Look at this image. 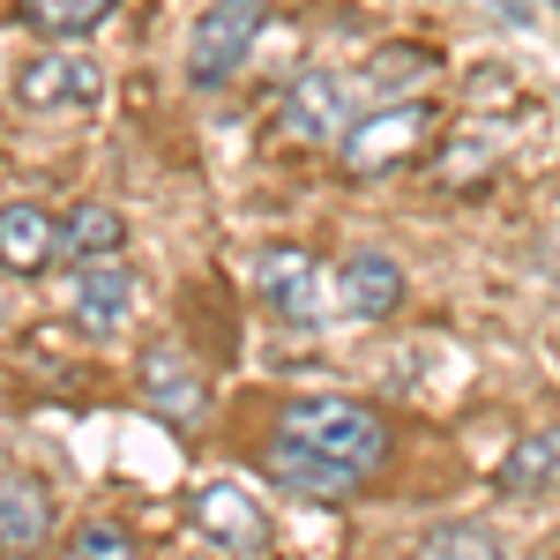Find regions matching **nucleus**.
<instances>
[{"mask_svg": "<svg viewBox=\"0 0 560 560\" xmlns=\"http://www.w3.org/2000/svg\"><path fill=\"white\" fill-rule=\"evenodd\" d=\"M277 433H292V441L337 456V464H359V471H374L388 456V419L374 404H359V396H292Z\"/></svg>", "mask_w": 560, "mask_h": 560, "instance_id": "1", "label": "nucleus"}, {"mask_svg": "<svg viewBox=\"0 0 560 560\" xmlns=\"http://www.w3.org/2000/svg\"><path fill=\"white\" fill-rule=\"evenodd\" d=\"M427 135H433V105L427 97L374 105V113H359V120L337 135V165H345V179H382V173H396L404 158H419Z\"/></svg>", "mask_w": 560, "mask_h": 560, "instance_id": "2", "label": "nucleus"}, {"mask_svg": "<svg viewBox=\"0 0 560 560\" xmlns=\"http://www.w3.org/2000/svg\"><path fill=\"white\" fill-rule=\"evenodd\" d=\"M255 292L277 322L314 329L337 314V261H314L306 247H261L255 255Z\"/></svg>", "mask_w": 560, "mask_h": 560, "instance_id": "3", "label": "nucleus"}, {"mask_svg": "<svg viewBox=\"0 0 560 560\" xmlns=\"http://www.w3.org/2000/svg\"><path fill=\"white\" fill-rule=\"evenodd\" d=\"M261 0H210L202 8V23H195V38H187V83L195 90H217L232 83L240 68H247V52L261 38Z\"/></svg>", "mask_w": 560, "mask_h": 560, "instance_id": "4", "label": "nucleus"}, {"mask_svg": "<svg viewBox=\"0 0 560 560\" xmlns=\"http://www.w3.org/2000/svg\"><path fill=\"white\" fill-rule=\"evenodd\" d=\"M359 120V83L345 68H306L300 83L277 97V135L284 142H337Z\"/></svg>", "mask_w": 560, "mask_h": 560, "instance_id": "5", "label": "nucleus"}, {"mask_svg": "<svg viewBox=\"0 0 560 560\" xmlns=\"http://www.w3.org/2000/svg\"><path fill=\"white\" fill-rule=\"evenodd\" d=\"M105 97V68L90 52H31L15 68V105L31 113H90Z\"/></svg>", "mask_w": 560, "mask_h": 560, "instance_id": "6", "label": "nucleus"}, {"mask_svg": "<svg viewBox=\"0 0 560 560\" xmlns=\"http://www.w3.org/2000/svg\"><path fill=\"white\" fill-rule=\"evenodd\" d=\"M135 388H142V404H150L165 427H202V411H210V382H202V366L179 345L142 351V359H135Z\"/></svg>", "mask_w": 560, "mask_h": 560, "instance_id": "7", "label": "nucleus"}, {"mask_svg": "<svg viewBox=\"0 0 560 560\" xmlns=\"http://www.w3.org/2000/svg\"><path fill=\"white\" fill-rule=\"evenodd\" d=\"M68 314L83 337H120L135 314V269L120 255L113 261H83L75 269V292H68Z\"/></svg>", "mask_w": 560, "mask_h": 560, "instance_id": "8", "label": "nucleus"}, {"mask_svg": "<svg viewBox=\"0 0 560 560\" xmlns=\"http://www.w3.org/2000/svg\"><path fill=\"white\" fill-rule=\"evenodd\" d=\"M404 292H411V277H404L396 255L359 247V255L337 261V314H351V322H382V314H396Z\"/></svg>", "mask_w": 560, "mask_h": 560, "instance_id": "9", "label": "nucleus"}, {"mask_svg": "<svg viewBox=\"0 0 560 560\" xmlns=\"http://www.w3.org/2000/svg\"><path fill=\"white\" fill-rule=\"evenodd\" d=\"M269 478H277L284 493L345 501L366 471H359V464H337V456H322V448H306V441H292V433H277V441H269Z\"/></svg>", "mask_w": 560, "mask_h": 560, "instance_id": "10", "label": "nucleus"}, {"mask_svg": "<svg viewBox=\"0 0 560 560\" xmlns=\"http://www.w3.org/2000/svg\"><path fill=\"white\" fill-rule=\"evenodd\" d=\"M195 523L210 530L224 553H261V546H269V516L255 509V493H240V486H224V478H210V486L195 493Z\"/></svg>", "mask_w": 560, "mask_h": 560, "instance_id": "11", "label": "nucleus"}, {"mask_svg": "<svg viewBox=\"0 0 560 560\" xmlns=\"http://www.w3.org/2000/svg\"><path fill=\"white\" fill-rule=\"evenodd\" d=\"M52 538V493L31 471H0V553H38Z\"/></svg>", "mask_w": 560, "mask_h": 560, "instance_id": "12", "label": "nucleus"}, {"mask_svg": "<svg viewBox=\"0 0 560 560\" xmlns=\"http://www.w3.org/2000/svg\"><path fill=\"white\" fill-rule=\"evenodd\" d=\"M45 261H60V217L45 202H0V269L31 277Z\"/></svg>", "mask_w": 560, "mask_h": 560, "instance_id": "13", "label": "nucleus"}, {"mask_svg": "<svg viewBox=\"0 0 560 560\" xmlns=\"http://www.w3.org/2000/svg\"><path fill=\"white\" fill-rule=\"evenodd\" d=\"M128 247V217L113 210V202H83V210L60 217V261L68 269H83V261H113Z\"/></svg>", "mask_w": 560, "mask_h": 560, "instance_id": "14", "label": "nucleus"}, {"mask_svg": "<svg viewBox=\"0 0 560 560\" xmlns=\"http://www.w3.org/2000/svg\"><path fill=\"white\" fill-rule=\"evenodd\" d=\"M501 493H523V501H546V493H560V427L523 433L516 448L501 456Z\"/></svg>", "mask_w": 560, "mask_h": 560, "instance_id": "15", "label": "nucleus"}, {"mask_svg": "<svg viewBox=\"0 0 560 560\" xmlns=\"http://www.w3.org/2000/svg\"><path fill=\"white\" fill-rule=\"evenodd\" d=\"M120 0H15V15H23V31H38V38H83L97 31L105 15H113Z\"/></svg>", "mask_w": 560, "mask_h": 560, "instance_id": "16", "label": "nucleus"}, {"mask_svg": "<svg viewBox=\"0 0 560 560\" xmlns=\"http://www.w3.org/2000/svg\"><path fill=\"white\" fill-rule=\"evenodd\" d=\"M419 560H501V546L486 523H441V530H427Z\"/></svg>", "mask_w": 560, "mask_h": 560, "instance_id": "17", "label": "nucleus"}, {"mask_svg": "<svg viewBox=\"0 0 560 560\" xmlns=\"http://www.w3.org/2000/svg\"><path fill=\"white\" fill-rule=\"evenodd\" d=\"M75 560H135V530L120 516H90L75 530Z\"/></svg>", "mask_w": 560, "mask_h": 560, "instance_id": "18", "label": "nucleus"}]
</instances>
